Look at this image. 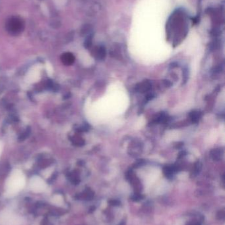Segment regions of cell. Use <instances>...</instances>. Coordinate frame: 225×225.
<instances>
[{
    "label": "cell",
    "mask_w": 225,
    "mask_h": 225,
    "mask_svg": "<svg viewBox=\"0 0 225 225\" xmlns=\"http://www.w3.org/2000/svg\"><path fill=\"white\" fill-rule=\"evenodd\" d=\"M61 60L65 65H71L75 60L74 56L70 53H66L61 56Z\"/></svg>",
    "instance_id": "2"
},
{
    "label": "cell",
    "mask_w": 225,
    "mask_h": 225,
    "mask_svg": "<svg viewBox=\"0 0 225 225\" xmlns=\"http://www.w3.org/2000/svg\"><path fill=\"white\" fill-rule=\"evenodd\" d=\"M95 55L99 59H103L106 55V50L104 47H97L95 50Z\"/></svg>",
    "instance_id": "3"
},
{
    "label": "cell",
    "mask_w": 225,
    "mask_h": 225,
    "mask_svg": "<svg viewBox=\"0 0 225 225\" xmlns=\"http://www.w3.org/2000/svg\"><path fill=\"white\" fill-rule=\"evenodd\" d=\"M151 88V84L149 82H145L143 83H141L139 86L136 87V90L141 92H145L146 91L149 90Z\"/></svg>",
    "instance_id": "4"
},
{
    "label": "cell",
    "mask_w": 225,
    "mask_h": 225,
    "mask_svg": "<svg viewBox=\"0 0 225 225\" xmlns=\"http://www.w3.org/2000/svg\"><path fill=\"white\" fill-rule=\"evenodd\" d=\"M24 24L21 19L18 17H13L9 20L7 24L8 32L12 34H18L23 30Z\"/></svg>",
    "instance_id": "1"
},
{
    "label": "cell",
    "mask_w": 225,
    "mask_h": 225,
    "mask_svg": "<svg viewBox=\"0 0 225 225\" xmlns=\"http://www.w3.org/2000/svg\"><path fill=\"white\" fill-rule=\"evenodd\" d=\"M211 156L213 159H220L223 156L222 151L221 149L213 150L211 152Z\"/></svg>",
    "instance_id": "5"
},
{
    "label": "cell",
    "mask_w": 225,
    "mask_h": 225,
    "mask_svg": "<svg viewBox=\"0 0 225 225\" xmlns=\"http://www.w3.org/2000/svg\"><path fill=\"white\" fill-rule=\"evenodd\" d=\"M200 114L199 113V112L194 111L192 112L191 114V119L193 122H197L199 121V119H200Z\"/></svg>",
    "instance_id": "6"
}]
</instances>
